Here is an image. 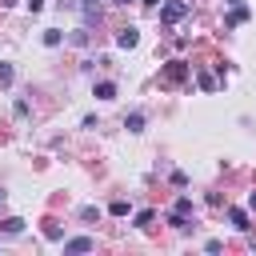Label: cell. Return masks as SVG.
Wrapping results in <instances>:
<instances>
[{"instance_id": "cell-1", "label": "cell", "mask_w": 256, "mask_h": 256, "mask_svg": "<svg viewBox=\"0 0 256 256\" xmlns=\"http://www.w3.org/2000/svg\"><path fill=\"white\" fill-rule=\"evenodd\" d=\"M184 16H188V4H184V0H168V4L160 8V20H164V24H176V20H184Z\"/></svg>"}, {"instance_id": "cell-2", "label": "cell", "mask_w": 256, "mask_h": 256, "mask_svg": "<svg viewBox=\"0 0 256 256\" xmlns=\"http://www.w3.org/2000/svg\"><path fill=\"white\" fill-rule=\"evenodd\" d=\"M184 72H188V68H184V60H172V64L164 68V80H168V84H176V80H184Z\"/></svg>"}, {"instance_id": "cell-3", "label": "cell", "mask_w": 256, "mask_h": 256, "mask_svg": "<svg viewBox=\"0 0 256 256\" xmlns=\"http://www.w3.org/2000/svg\"><path fill=\"white\" fill-rule=\"evenodd\" d=\"M116 44H120V48H136V44H140V36H136V28H120V36H116Z\"/></svg>"}, {"instance_id": "cell-4", "label": "cell", "mask_w": 256, "mask_h": 256, "mask_svg": "<svg viewBox=\"0 0 256 256\" xmlns=\"http://www.w3.org/2000/svg\"><path fill=\"white\" fill-rule=\"evenodd\" d=\"M88 248H92V236H76L64 244V252H88Z\"/></svg>"}, {"instance_id": "cell-5", "label": "cell", "mask_w": 256, "mask_h": 256, "mask_svg": "<svg viewBox=\"0 0 256 256\" xmlns=\"http://www.w3.org/2000/svg\"><path fill=\"white\" fill-rule=\"evenodd\" d=\"M112 96H116V84H112V80L96 84V100H112Z\"/></svg>"}, {"instance_id": "cell-6", "label": "cell", "mask_w": 256, "mask_h": 256, "mask_svg": "<svg viewBox=\"0 0 256 256\" xmlns=\"http://www.w3.org/2000/svg\"><path fill=\"white\" fill-rule=\"evenodd\" d=\"M0 228H4L8 236H16V232H24V220H20V216H8V220H4Z\"/></svg>"}, {"instance_id": "cell-7", "label": "cell", "mask_w": 256, "mask_h": 256, "mask_svg": "<svg viewBox=\"0 0 256 256\" xmlns=\"http://www.w3.org/2000/svg\"><path fill=\"white\" fill-rule=\"evenodd\" d=\"M124 128H128V132H144V116H140V112H132V116L124 120Z\"/></svg>"}, {"instance_id": "cell-8", "label": "cell", "mask_w": 256, "mask_h": 256, "mask_svg": "<svg viewBox=\"0 0 256 256\" xmlns=\"http://www.w3.org/2000/svg\"><path fill=\"white\" fill-rule=\"evenodd\" d=\"M228 220H232V224H236V228H240V232H244V228H248V216H244V212H240V208H232V212H228Z\"/></svg>"}, {"instance_id": "cell-9", "label": "cell", "mask_w": 256, "mask_h": 256, "mask_svg": "<svg viewBox=\"0 0 256 256\" xmlns=\"http://www.w3.org/2000/svg\"><path fill=\"white\" fill-rule=\"evenodd\" d=\"M188 212H192V200L180 196V200H176V216H188Z\"/></svg>"}, {"instance_id": "cell-10", "label": "cell", "mask_w": 256, "mask_h": 256, "mask_svg": "<svg viewBox=\"0 0 256 256\" xmlns=\"http://www.w3.org/2000/svg\"><path fill=\"white\" fill-rule=\"evenodd\" d=\"M44 44H48V48H56V44H60V32H56V28H48V32H44Z\"/></svg>"}, {"instance_id": "cell-11", "label": "cell", "mask_w": 256, "mask_h": 256, "mask_svg": "<svg viewBox=\"0 0 256 256\" xmlns=\"http://www.w3.org/2000/svg\"><path fill=\"white\" fill-rule=\"evenodd\" d=\"M112 216H128V200H112Z\"/></svg>"}, {"instance_id": "cell-12", "label": "cell", "mask_w": 256, "mask_h": 256, "mask_svg": "<svg viewBox=\"0 0 256 256\" xmlns=\"http://www.w3.org/2000/svg\"><path fill=\"white\" fill-rule=\"evenodd\" d=\"M0 84H12V68L8 64H0Z\"/></svg>"}, {"instance_id": "cell-13", "label": "cell", "mask_w": 256, "mask_h": 256, "mask_svg": "<svg viewBox=\"0 0 256 256\" xmlns=\"http://www.w3.org/2000/svg\"><path fill=\"white\" fill-rule=\"evenodd\" d=\"M28 8H32V12H40V8H44V0H28Z\"/></svg>"}, {"instance_id": "cell-14", "label": "cell", "mask_w": 256, "mask_h": 256, "mask_svg": "<svg viewBox=\"0 0 256 256\" xmlns=\"http://www.w3.org/2000/svg\"><path fill=\"white\" fill-rule=\"evenodd\" d=\"M248 204H252V208H256V192H252V196H248Z\"/></svg>"}, {"instance_id": "cell-15", "label": "cell", "mask_w": 256, "mask_h": 256, "mask_svg": "<svg viewBox=\"0 0 256 256\" xmlns=\"http://www.w3.org/2000/svg\"><path fill=\"white\" fill-rule=\"evenodd\" d=\"M116 4H132V0H116Z\"/></svg>"}]
</instances>
